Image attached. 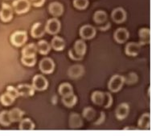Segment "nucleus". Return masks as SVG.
Wrapping results in <instances>:
<instances>
[{
	"mask_svg": "<svg viewBox=\"0 0 156 136\" xmlns=\"http://www.w3.org/2000/svg\"><path fill=\"white\" fill-rule=\"evenodd\" d=\"M124 83H125V78L123 76L115 75L110 78L108 83V87L110 91L116 93L122 88Z\"/></svg>",
	"mask_w": 156,
	"mask_h": 136,
	"instance_id": "nucleus-1",
	"label": "nucleus"
},
{
	"mask_svg": "<svg viewBox=\"0 0 156 136\" xmlns=\"http://www.w3.org/2000/svg\"><path fill=\"white\" fill-rule=\"evenodd\" d=\"M48 86V82L47 78H44V76L41 75L34 76L32 79V87H34V89L39 91H42L47 89Z\"/></svg>",
	"mask_w": 156,
	"mask_h": 136,
	"instance_id": "nucleus-2",
	"label": "nucleus"
},
{
	"mask_svg": "<svg viewBox=\"0 0 156 136\" xmlns=\"http://www.w3.org/2000/svg\"><path fill=\"white\" fill-rule=\"evenodd\" d=\"M27 40V34L26 32H16L11 36V43L17 47L24 44Z\"/></svg>",
	"mask_w": 156,
	"mask_h": 136,
	"instance_id": "nucleus-3",
	"label": "nucleus"
},
{
	"mask_svg": "<svg viewBox=\"0 0 156 136\" xmlns=\"http://www.w3.org/2000/svg\"><path fill=\"white\" fill-rule=\"evenodd\" d=\"M13 10L16 14L21 15L29 11L31 3L28 0H15L12 3Z\"/></svg>",
	"mask_w": 156,
	"mask_h": 136,
	"instance_id": "nucleus-4",
	"label": "nucleus"
},
{
	"mask_svg": "<svg viewBox=\"0 0 156 136\" xmlns=\"http://www.w3.org/2000/svg\"><path fill=\"white\" fill-rule=\"evenodd\" d=\"M60 30V22L56 18L48 19L45 25V32L50 35H56Z\"/></svg>",
	"mask_w": 156,
	"mask_h": 136,
	"instance_id": "nucleus-5",
	"label": "nucleus"
},
{
	"mask_svg": "<svg viewBox=\"0 0 156 136\" xmlns=\"http://www.w3.org/2000/svg\"><path fill=\"white\" fill-rule=\"evenodd\" d=\"M40 70L41 72L46 75H49L53 72L55 68V63L53 60L50 58H44L40 62Z\"/></svg>",
	"mask_w": 156,
	"mask_h": 136,
	"instance_id": "nucleus-6",
	"label": "nucleus"
},
{
	"mask_svg": "<svg viewBox=\"0 0 156 136\" xmlns=\"http://www.w3.org/2000/svg\"><path fill=\"white\" fill-rule=\"evenodd\" d=\"M13 18V9L7 3H2V8L0 11V18L2 22H7Z\"/></svg>",
	"mask_w": 156,
	"mask_h": 136,
	"instance_id": "nucleus-7",
	"label": "nucleus"
},
{
	"mask_svg": "<svg viewBox=\"0 0 156 136\" xmlns=\"http://www.w3.org/2000/svg\"><path fill=\"white\" fill-rule=\"evenodd\" d=\"M80 35L83 39H91L96 35V28L91 25H85L80 29Z\"/></svg>",
	"mask_w": 156,
	"mask_h": 136,
	"instance_id": "nucleus-8",
	"label": "nucleus"
},
{
	"mask_svg": "<svg viewBox=\"0 0 156 136\" xmlns=\"http://www.w3.org/2000/svg\"><path fill=\"white\" fill-rule=\"evenodd\" d=\"M112 19L116 23H122L126 19V12L122 7L114 9L111 14Z\"/></svg>",
	"mask_w": 156,
	"mask_h": 136,
	"instance_id": "nucleus-9",
	"label": "nucleus"
},
{
	"mask_svg": "<svg viewBox=\"0 0 156 136\" xmlns=\"http://www.w3.org/2000/svg\"><path fill=\"white\" fill-rule=\"evenodd\" d=\"M129 37V33L126 28H118L116 30V32H114V38L117 42L118 43H124L128 40Z\"/></svg>",
	"mask_w": 156,
	"mask_h": 136,
	"instance_id": "nucleus-10",
	"label": "nucleus"
},
{
	"mask_svg": "<svg viewBox=\"0 0 156 136\" xmlns=\"http://www.w3.org/2000/svg\"><path fill=\"white\" fill-rule=\"evenodd\" d=\"M129 105L126 103H121L118 106L116 111H115V115L117 118L119 120H122L127 117L129 114Z\"/></svg>",
	"mask_w": 156,
	"mask_h": 136,
	"instance_id": "nucleus-11",
	"label": "nucleus"
},
{
	"mask_svg": "<svg viewBox=\"0 0 156 136\" xmlns=\"http://www.w3.org/2000/svg\"><path fill=\"white\" fill-rule=\"evenodd\" d=\"M49 13L54 17H59L62 15L64 13V7L63 5L58 2H53L50 3L48 7Z\"/></svg>",
	"mask_w": 156,
	"mask_h": 136,
	"instance_id": "nucleus-12",
	"label": "nucleus"
},
{
	"mask_svg": "<svg viewBox=\"0 0 156 136\" xmlns=\"http://www.w3.org/2000/svg\"><path fill=\"white\" fill-rule=\"evenodd\" d=\"M45 32V27L41 22H36L31 27V35L35 38H41Z\"/></svg>",
	"mask_w": 156,
	"mask_h": 136,
	"instance_id": "nucleus-13",
	"label": "nucleus"
},
{
	"mask_svg": "<svg viewBox=\"0 0 156 136\" xmlns=\"http://www.w3.org/2000/svg\"><path fill=\"white\" fill-rule=\"evenodd\" d=\"M83 126L81 117L76 113H72L69 116V127L71 129H78Z\"/></svg>",
	"mask_w": 156,
	"mask_h": 136,
	"instance_id": "nucleus-14",
	"label": "nucleus"
},
{
	"mask_svg": "<svg viewBox=\"0 0 156 136\" xmlns=\"http://www.w3.org/2000/svg\"><path fill=\"white\" fill-rule=\"evenodd\" d=\"M17 90L19 91V95L21 96H32L35 94V89L31 85L28 84H20L17 87Z\"/></svg>",
	"mask_w": 156,
	"mask_h": 136,
	"instance_id": "nucleus-15",
	"label": "nucleus"
},
{
	"mask_svg": "<svg viewBox=\"0 0 156 136\" xmlns=\"http://www.w3.org/2000/svg\"><path fill=\"white\" fill-rule=\"evenodd\" d=\"M141 51V45L136 42H129L126 46V54L129 56H137Z\"/></svg>",
	"mask_w": 156,
	"mask_h": 136,
	"instance_id": "nucleus-16",
	"label": "nucleus"
},
{
	"mask_svg": "<svg viewBox=\"0 0 156 136\" xmlns=\"http://www.w3.org/2000/svg\"><path fill=\"white\" fill-rule=\"evenodd\" d=\"M84 67L81 65H73L71 67H69L68 74L69 76L72 78H80V76L83 75L84 74Z\"/></svg>",
	"mask_w": 156,
	"mask_h": 136,
	"instance_id": "nucleus-17",
	"label": "nucleus"
},
{
	"mask_svg": "<svg viewBox=\"0 0 156 136\" xmlns=\"http://www.w3.org/2000/svg\"><path fill=\"white\" fill-rule=\"evenodd\" d=\"M139 44L146 45L151 42V31L148 28H142L139 31Z\"/></svg>",
	"mask_w": 156,
	"mask_h": 136,
	"instance_id": "nucleus-18",
	"label": "nucleus"
},
{
	"mask_svg": "<svg viewBox=\"0 0 156 136\" xmlns=\"http://www.w3.org/2000/svg\"><path fill=\"white\" fill-rule=\"evenodd\" d=\"M138 127L142 130L150 129L151 127V114L145 113L141 116L138 120Z\"/></svg>",
	"mask_w": 156,
	"mask_h": 136,
	"instance_id": "nucleus-19",
	"label": "nucleus"
},
{
	"mask_svg": "<svg viewBox=\"0 0 156 136\" xmlns=\"http://www.w3.org/2000/svg\"><path fill=\"white\" fill-rule=\"evenodd\" d=\"M8 113H9V117L11 123H16L20 121L24 114V111H23L22 110L19 108H13L10 111H8Z\"/></svg>",
	"mask_w": 156,
	"mask_h": 136,
	"instance_id": "nucleus-20",
	"label": "nucleus"
},
{
	"mask_svg": "<svg viewBox=\"0 0 156 136\" xmlns=\"http://www.w3.org/2000/svg\"><path fill=\"white\" fill-rule=\"evenodd\" d=\"M51 46L55 51H63L65 47V40H64L62 38L59 37V36H55V37L51 39Z\"/></svg>",
	"mask_w": 156,
	"mask_h": 136,
	"instance_id": "nucleus-21",
	"label": "nucleus"
},
{
	"mask_svg": "<svg viewBox=\"0 0 156 136\" xmlns=\"http://www.w3.org/2000/svg\"><path fill=\"white\" fill-rule=\"evenodd\" d=\"M37 52V47L35 43H30L23 47L22 51V55L23 57H33L36 56Z\"/></svg>",
	"mask_w": 156,
	"mask_h": 136,
	"instance_id": "nucleus-22",
	"label": "nucleus"
},
{
	"mask_svg": "<svg viewBox=\"0 0 156 136\" xmlns=\"http://www.w3.org/2000/svg\"><path fill=\"white\" fill-rule=\"evenodd\" d=\"M37 51L43 55H46L51 50V45L46 40H40L36 45Z\"/></svg>",
	"mask_w": 156,
	"mask_h": 136,
	"instance_id": "nucleus-23",
	"label": "nucleus"
},
{
	"mask_svg": "<svg viewBox=\"0 0 156 136\" xmlns=\"http://www.w3.org/2000/svg\"><path fill=\"white\" fill-rule=\"evenodd\" d=\"M73 49L76 51V53L78 54L79 55H85V52H86V44H85V41L83 39L76 40L75 44H74Z\"/></svg>",
	"mask_w": 156,
	"mask_h": 136,
	"instance_id": "nucleus-24",
	"label": "nucleus"
},
{
	"mask_svg": "<svg viewBox=\"0 0 156 136\" xmlns=\"http://www.w3.org/2000/svg\"><path fill=\"white\" fill-rule=\"evenodd\" d=\"M76 102H77V97L73 93L71 95H69L63 96L62 97V103H64L65 106H66L67 107H69V108H71L73 106H75Z\"/></svg>",
	"mask_w": 156,
	"mask_h": 136,
	"instance_id": "nucleus-25",
	"label": "nucleus"
},
{
	"mask_svg": "<svg viewBox=\"0 0 156 136\" xmlns=\"http://www.w3.org/2000/svg\"><path fill=\"white\" fill-rule=\"evenodd\" d=\"M35 129V124L30 118H23L20 120V131H32Z\"/></svg>",
	"mask_w": 156,
	"mask_h": 136,
	"instance_id": "nucleus-26",
	"label": "nucleus"
},
{
	"mask_svg": "<svg viewBox=\"0 0 156 136\" xmlns=\"http://www.w3.org/2000/svg\"><path fill=\"white\" fill-rule=\"evenodd\" d=\"M59 93L61 96H66L73 93V88L72 85L69 83H64L59 87Z\"/></svg>",
	"mask_w": 156,
	"mask_h": 136,
	"instance_id": "nucleus-27",
	"label": "nucleus"
},
{
	"mask_svg": "<svg viewBox=\"0 0 156 136\" xmlns=\"http://www.w3.org/2000/svg\"><path fill=\"white\" fill-rule=\"evenodd\" d=\"M91 99L94 104L98 106H102L103 100H104V93L99 91H96L92 94Z\"/></svg>",
	"mask_w": 156,
	"mask_h": 136,
	"instance_id": "nucleus-28",
	"label": "nucleus"
},
{
	"mask_svg": "<svg viewBox=\"0 0 156 136\" xmlns=\"http://www.w3.org/2000/svg\"><path fill=\"white\" fill-rule=\"evenodd\" d=\"M94 20L97 24H101L107 20V14L103 11H96L94 14Z\"/></svg>",
	"mask_w": 156,
	"mask_h": 136,
	"instance_id": "nucleus-29",
	"label": "nucleus"
},
{
	"mask_svg": "<svg viewBox=\"0 0 156 136\" xmlns=\"http://www.w3.org/2000/svg\"><path fill=\"white\" fill-rule=\"evenodd\" d=\"M82 114L83 117L89 121H91L93 119H94L95 117L97 116L96 111L93 107H85V109L83 110Z\"/></svg>",
	"mask_w": 156,
	"mask_h": 136,
	"instance_id": "nucleus-30",
	"label": "nucleus"
},
{
	"mask_svg": "<svg viewBox=\"0 0 156 136\" xmlns=\"http://www.w3.org/2000/svg\"><path fill=\"white\" fill-rule=\"evenodd\" d=\"M0 123L5 127H8L11 123L9 117V113L7 111H2L0 113Z\"/></svg>",
	"mask_w": 156,
	"mask_h": 136,
	"instance_id": "nucleus-31",
	"label": "nucleus"
},
{
	"mask_svg": "<svg viewBox=\"0 0 156 136\" xmlns=\"http://www.w3.org/2000/svg\"><path fill=\"white\" fill-rule=\"evenodd\" d=\"M0 101H1V103L3 106L8 107V106H11L14 103L15 98L13 97H11L8 93H4L0 97Z\"/></svg>",
	"mask_w": 156,
	"mask_h": 136,
	"instance_id": "nucleus-32",
	"label": "nucleus"
},
{
	"mask_svg": "<svg viewBox=\"0 0 156 136\" xmlns=\"http://www.w3.org/2000/svg\"><path fill=\"white\" fill-rule=\"evenodd\" d=\"M73 6L78 10H85L89 6V0H73Z\"/></svg>",
	"mask_w": 156,
	"mask_h": 136,
	"instance_id": "nucleus-33",
	"label": "nucleus"
},
{
	"mask_svg": "<svg viewBox=\"0 0 156 136\" xmlns=\"http://www.w3.org/2000/svg\"><path fill=\"white\" fill-rule=\"evenodd\" d=\"M21 61H22L23 64L27 66V67H33L36 63V56H33V57H23V56H22Z\"/></svg>",
	"mask_w": 156,
	"mask_h": 136,
	"instance_id": "nucleus-34",
	"label": "nucleus"
},
{
	"mask_svg": "<svg viewBox=\"0 0 156 136\" xmlns=\"http://www.w3.org/2000/svg\"><path fill=\"white\" fill-rule=\"evenodd\" d=\"M113 103V97L109 92H104V100H103L102 106L105 108H109L111 107Z\"/></svg>",
	"mask_w": 156,
	"mask_h": 136,
	"instance_id": "nucleus-35",
	"label": "nucleus"
},
{
	"mask_svg": "<svg viewBox=\"0 0 156 136\" xmlns=\"http://www.w3.org/2000/svg\"><path fill=\"white\" fill-rule=\"evenodd\" d=\"M7 93H8V94H9L11 97H13L15 99H16V98H18L19 96H20L17 88H15V87H12V86H8V87H7Z\"/></svg>",
	"mask_w": 156,
	"mask_h": 136,
	"instance_id": "nucleus-36",
	"label": "nucleus"
},
{
	"mask_svg": "<svg viewBox=\"0 0 156 136\" xmlns=\"http://www.w3.org/2000/svg\"><path fill=\"white\" fill-rule=\"evenodd\" d=\"M69 57H70V58L73 59V60H75V61L81 60V59L83 58V57H84V56L79 55L78 54H76V51H74L73 48H72V49L69 50Z\"/></svg>",
	"mask_w": 156,
	"mask_h": 136,
	"instance_id": "nucleus-37",
	"label": "nucleus"
},
{
	"mask_svg": "<svg viewBox=\"0 0 156 136\" xmlns=\"http://www.w3.org/2000/svg\"><path fill=\"white\" fill-rule=\"evenodd\" d=\"M105 114L104 112H100V114H99V117H98V118H97V120L94 122V125H100V124H101V123L104 122V120H105Z\"/></svg>",
	"mask_w": 156,
	"mask_h": 136,
	"instance_id": "nucleus-38",
	"label": "nucleus"
},
{
	"mask_svg": "<svg viewBox=\"0 0 156 136\" xmlns=\"http://www.w3.org/2000/svg\"><path fill=\"white\" fill-rule=\"evenodd\" d=\"M101 24V26H98V29H99L100 31H107L110 27V22H109L105 21V22H102Z\"/></svg>",
	"mask_w": 156,
	"mask_h": 136,
	"instance_id": "nucleus-39",
	"label": "nucleus"
},
{
	"mask_svg": "<svg viewBox=\"0 0 156 136\" xmlns=\"http://www.w3.org/2000/svg\"><path fill=\"white\" fill-rule=\"evenodd\" d=\"M45 0H31L30 3H31V5H33L34 7H42L44 3Z\"/></svg>",
	"mask_w": 156,
	"mask_h": 136,
	"instance_id": "nucleus-40",
	"label": "nucleus"
}]
</instances>
